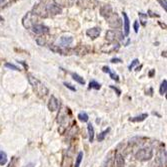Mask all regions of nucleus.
Here are the masks:
<instances>
[{"instance_id":"obj_1","label":"nucleus","mask_w":167,"mask_h":167,"mask_svg":"<svg viewBox=\"0 0 167 167\" xmlns=\"http://www.w3.org/2000/svg\"><path fill=\"white\" fill-rule=\"evenodd\" d=\"M100 12H101V15L105 18L108 22L109 26L112 28H119L122 25V20L121 18L116 14V12L113 11L112 7L110 5H104L102 6L101 9H100Z\"/></svg>"},{"instance_id":"obj_2","label":"nucleus","mask_w":167,"mask_h":167,"mask_svg":"<svg viewBox=\"0 0 167 167\" xmlns=\"http://www.w3.org/2000/svg\"><path fill=\"white\" fill-rule=\"evenodd\" d=\"M27 78H28V81H29L30 85L32 86L33 90L38 94V96L42 97V96L47 95V93H48V89L44 86V85L38 80V78H34L32 75H27Z\"/></svg>"},{"instance_id":"obj_3","label":"nucleus","mask_w":167,"mask_h":167,"mask_svg":"<svg viewBox=\"0 0 167 167\" xmlns=\"http://www.w3.org/2000/svg\"><path fill=\"white\" fill-rule=\"evenodd\" d=\"M106 39L110 42H119V40L124 39V34L117 29H111L106 32Z\"/></svg>"},{"instance_id":"obj_4","label":"nucleus","mask_w":167,"mask_h":167,"mask_svg":"<svg viewBox=\"0 0 167 167\" xmlns=\"http://www.w3.org/2000/svg\"><path fill=\"white\" fill-rule=\"evenodd\" d=\"M36 16L32 12H28L25 16L22 18V24L25 28H31L34 24H36Z\"/></svg>"},{"instance_id":"obj_5","label":"nucleus","mask_w":167,"mask_h":167,"mask_svg":"<svg viewBox=\"0 0 167 167\" xmlns=\"http://www.w3.org/2000/svg\"><path fill=\"white\" fill-rule=\"evenodd\" d=\"M153 156V151L151 149H140L138 152L135 154V157L140 160V161H146L152 158Z\"/></svg>"},{"instance_id":"obj_6","label":"nucleus","mask_w":167,"mask_h":167,"mask_svg":"<svg viewBox=\"0 0 167 167\" xmlns=\"http://www.w3.org/2000/svg\"><path fill=\"white\" fill-rule=\"evenodd\" d=\"M31 29H32V31L35 34H39V35L49 32V28L43 24H34L33 26L31 27Z\"/></svg>"},{"instance_id":"obj_7","label":"nucleus","mask_w":167,"mask_h":167,"mask_svg":"<svg viewBox=\"0 0 167 167\" xmlns=\"http://www.w3.org/2000/svg\"><path fill=\"white\" fill-rule=\"evenodd\" d=\"M46 11L47 13H50L52 15H56V14H60L62 12V9L55 4V3H52V4H48L46 5Z\"/></svg>"},{"instance_id":"obj_8","label":"nucleus","mask_w":167,"mask_h":167,"mask_svg":"<svg viewBox=\"0 0 167 167\" xmlns=\"http://www.w3.org/2000/svg\"><path fill=\"white\" fill-rule=\"evenodd\" d=\"M122 15H123V28H124V35L128 36L129 35V31H130V20H129V17L126 12H122Z\"/></svg>"},{"instance_id":"obj_9","label":"nucleus","mask_w":167,"mask_h":167,"mask_svg":"<svg viewBox=\"0 0 167 167\" xmlns=\"http://www.w3.org/2000/svg\"><path fill=\"white\" fill-rule=\"evenodd\" d=\"M58 108H59V101L54 96H51L48 102V109L51 112H55L57 111Z\"/></svg>"},{"instance_id":"obj_10","label":"nucleus","mask_w":167,"mask_h":167,"mask_svg":"<svg viewBox=\"0 0 167 167\" xmlns=\"http://www.w3.org/2000/svg\"><path fill=\"white\" fill-rule=\"evenodd\" d=\"M100 32H101V29L99 27H92L87 29L86 31V35L90 38H96L100 35Z\"/></svg>"},{"instance_id":"obj_11","label":"nucleus","mask_w":167,"mask_h":167,"mask_svg":"<svg viewBox=\"0 0 167 167\" xmlns=\"http://www.w3.org/2000/svg\"><path fill=\"white\" fill-rule=\"evenodd\" d=\"M54 2L57 6H72L76 0H54Z\"/></svg>"},{"instance_id":"obj_12","label":"nucleus","mask_w":167,"mask_h":167,"mask_svg":"<svg viewBox=\"0 0 167 167\" xmlns=\"http://www.w3.org/2000/svg\"><path fill=\"white\" fill-rule=\"evenodd\" d=\"M73 42V37L71 36H62L60 38V43L62 46H68Z\"/></svg>"},{"instance_id":"obj_13","label":"nucleus","mask_w":167,"mask_h":167,"mask_svg":"<svg viewBox=\"0 0 167 167\" xmlns=\"http://www.w3.org/2000/svg\"><path fill=\"white\" fill-rule=\"evenodd\" d=\"M115 162H116L117 167H124V164H125L124 157L122 156L120 153H117L115 156Z\"/></svg>"},{"instance_id":"obj_14","label":"nucleus","mask_w":167,"mask_h":167,"mask_svg":"<svg viewBox=\"0 0 167 167\" xmlns=\"http://www.w3.org/2000/svg\"><path fill=\"white\" fill-rule=\"evenodd\" d=\"M148 117V114H146V113H144V114H141L139 116H136V117H133V118H130L129 119V121L130 122H134V123H136V122H142L144 121L146 118Z\"/></svg>"},{"instance_id":"obj_15","label":"nucleus","mask_w":167,"mask_h":167,"mask_svg":"<svg viewBox=\"0 0 167 167\" xmlns=\"http://www.w3.org/2000/svg\"><path fill=\"white\" fill-rule=\"evenodd\" d=\"M138 16L140 18V23L143 25V26H145L146 25V21H147V17L148 15L147 13H143V12H138Z\"/></svg>"},{"instance_id":"obj_16","label":"nucleus","mask_w":167,"mask_h":167,"mask_svg":"<svg viewBox=\"0 0 167 167\" xmlns=\"http://www.w3.org/2000/svg\"><path fill=\"white\" fill-rule=\"evenodd\" d=\"M87 130H88V134H89V141L90 142H93V140H94V128H93V126L91 124H88Z\"/></svg>"},{"instance_id":"obj_17","label":"nucleus","mask_w":167,"mask_h":167,"mask_svg":"<svg viewBox=\"0 0 167 167\" xmlns=\"http://www.w3.org/2000/svg\"><path fill=\"white\" fill-rule=\"evenodd\" d=\"M72 78H73V80L75 82H77L78 84L80 85H85V81L84 78L81 77V75H79L78 74H72Z\"/></svg>"},{"instance_id":"obj_18","label":"nucleus","mask_w":167,"mask_h":167,"mask_svg":"<svg viewBox=\"0 0 167 167\" xmlns=\"http://www.w3.org/2000/svg\"><path fill=\"white\" fill-rule=\"evenodd\" d=\"M7 163V155H6L5 152L3 151H0V165H5Z\"/></svg>"},{"instance_id":"obj_19","label":"nucleus","mask_w":167,"mask_h":167,"mask_svg":"<svg viewBox=\"0 0 167 167\" xmlns=\"http://www.w3.org/2000/svg\"><path fill=\"white\" fill-rule=\"evenodd\" d=\"M110 131V128H107L106 130H104L103 132H101L99 135H98V137H97V140H98V142H101V141L104 140V138L107 134H108V132Z\"/></svg>"},{"instance_id":"obj_20","label":"nucleus","mask_w":167,"mask_h":167,"mask_svg":"<svg viewBox=\"0 0 167 167\" xmlns=\"http://www.w3.org/2000/svg\"><path fill=\"white\" fill-rule=\"evenodd\" d=\"M78 119H79L80 121H82V122H88L89 117H88L86 112H81V113L78 114Z\"/></svg>"},{"instance_id":"obj_21","label":"nucleus","mask_w":167,"mask_h":167,"mask_svg":"<svg viewBox=\"0 0 167 167\" xmlns=\"http://www.w3.org/2000/svg\"><path fill=\"white\" fill-rule=\"evenodd\" d=\"M166 92H167V81L164 80L162 82L161 86H160V94L163 96V95H165Z\"/></svg>"},{"instance_id":"obj_22","label":"nucleus","mask_w":167,"mask_h":167,"mask_svg":"<svg viewBox=\"0 0 167 167\" xmlns=\"http://www.w3.org/2000/svg\"><path fill=\"white\" fill-rule=\"evenodd\" d=\"M101 88V85L99 83H97L96 81H91L89 83V89H95V90H99Z\"/></svg>"},{"instance_id":"obj_23","label":"nucleus","mask_w":167,"mask_h":167,"mask_svg":"<svg viewBox=\"0 0 167 167\" xmlns=\"http://www.w3.org/2000/svg\"><path fill=\"white\" fill-rule=\"evenodd\" d=\"M82 158H83V152H80L78 153V155H77V157H76V162H75V165H74V167H79L80 166V163H81V161H82Z\"/></svg>"},{"instance_id":"obj_24","label":"nucleus","mask_w":167,"mask_h":167,"mask_svg":"<svg viewBox=\"0 0 167 167\" xmlns=\"http://www.w3.org/2000/svg\"><path fill=\"white\" fill-rule=\"evenodd\" d=\"M5 68H10V70H13V71H20L19 68L16 67V65H13V64H10V62H6V64H5Z\"/></svg>"},{"instance_id":"obj_25","label":"nucleus","mask_w":167,"mask_h":167,"mask_svg":"<svg viewBox=\"0 0 167 167\" xmlns=\"http://www.w3.org/2000/svg\"><path fill=\"white\" fill-rule=\"evenodd\" d=\"M36 42H37V45H40V46H43V45L46 43L45 37H43V36H39L38 38L36 39Z\"/></svg>"},{"instance_id":"obj_26","label":"nucleus","mask_w":167,"mask_h":167,"mask_svg":"<svg viewBox=\"0 0 167 167\" xmlns=\"http://www.w3.org/2000/svg\"><path fill=\"white\" fill-rule=\"evenodd\" d=\"M139 64V59H137V58H135V59H133V61H132V62L130 65H129V67H128V68H129V71H131L132 68H133L135 65H138Z\"/></svg>"},{"instance_id":"obj_27","label":"nucleus","mask_w":167,"mask_h":167,"mask_svg":"<svg viewBox=\"0 0 167 167\" xmlns=\"http://www.w3.org/2000/svg\"><path fill=\"white\" fill-rule=\"evenodd\" d=\"M108 74L110 75V78H111L112 80H114V81H118V80H119V78H118V75H116L115 72H112L111 70L109 71V72H108Z\"/></svg>"},{"instance_id":"obj_28","label":"nucleus","mask_w":167,"mask_h":167,"mask_svg":"<svg viewBox=\"0 0 167 167\" xmlns=\"http://www.w3.org/2000/svg\"><path fill=\"white\" fill-rule=\"evenodd\" d=\"M157 1L160 3V5H161L163 7V9L166 11L167 10V2H166V0H157Z\"/></svg>"},{"instance_id":"obj_29","label":"nucleus","mask_w":167,"mask_h":167,"mask_svg":"<svg viewBox=\"0 0 167 167\" xmlns=\"http://www.w3.org/2000/svg\"><path fill=\"white\" fill-rule=\"evenodd\" d=\"M133 28H134V31L135 32H138V30H139V22H138L137 20H135L134 21V23H133Z\"/></svg>"},{"instance_id":"obj_30","label":"nucleus","mask_w":167,"mask_h":167,"mask_svg":"<svg viewBox=\"0 0 167 167\" xmlns=\"http://www.w3.org/2000/svg\"><path fill=\"white\" fill-rule=\"evenodd\" d=\"M64 86H65L66 88H68L69 90L73 91V92H76V88H75V87H72L71 84H69V83H64Z\"/></svg>"},{"instance_id":"obj_31","label":"nucleus","mask_w":167,"mask_h":167,"mask_svg":"<svg viewBox=\"0 0 167 167\" xmlns=\"http://www.w3.org/2000/svg\"><path fill=\"white\" fill-rule=\"evenodd\" d=\"M110 62H111L112 64H119V62H122L121 58H112Z\"/></svg>"},{"instance_id":"obj_32","label":"nucleus","mask_w":167,"mask_h":167,"mask_svg":"<svg viewBox=\"0 0 167 167\" xmlns=\"http://www.w3.org/2000/svg\"><path fill=\"white\" fill-rule=\"evenodd\" d=\"M147 15H149V16H151V17H154V16L159 17V15H158V14H154L153 12H151V10H148V13H147Z\"/></svg>"},{"instance_id":"obj_33","label":"nucleus","mask_w":167,"mask_h":167,"mask_svg":"<svg viewBox=\"0 0 167 167\" xmlns=\"http://www.w3.org/2000/svg\"><path fill=\"white\" fill-rule=\"evenodd\" d=\"M110 88H111V89H113V90H114V91H116V93H117V95H118V96H119V95H120V94H121L120 90H118L117 88H115L114 86H110Z\"/></svg>"},{"instance_id":"obj_34","label":"nucleus","mask_w":167,"mask_h":167,"mask_svg":"<svg viewBox=\"0 0 167 167\" xmlns=\"http://www.w3.org/2000/svg\"><path fill=\"white\" fill-rule=\"evenodd\" d=\"M153 74H154V70H152V71H151V72H150V74H149V75H150V77H152V75H153Z\"/></svg>"},{"instance_id":"obj_35","label":"nucleus","mask_w":167,"mask_h":167,"mask_svg":"<svg viewBox=\"0 0 167 167\" xmlns=\"http://www.w3.org/2000/svg\"><path fill=\"white\" fill-rule=\"evenodd\" d=\"M159 24L161 25V27H164V29H165V28H166V25H165V24H162L161 22H159Z\"/></svg>"},{"instance_id":"obj_36","label":"nucleus","mask_w":167,"mask_h":167,"mask_svg":"<svg viewBox=\"0 0 167 167\" xmlns=\"http://www.w3.org/2000/svg\"><path fill=\"white\" fill-rule=\"evenodd\" d=\"M1 21H3V17L1 16V15H0V22H1Z\"/></svg>"},{"instance_id":"obj_37","label":"nucleus","mask_w":167,"mask_h":167,"mask_svg":"<svg viewBox=\"0 0 167 167\" xmlns=\"http://www.w3.org/2000/svg\"><path fill=\"white\" fill-rule=\"evenodd\" d=\"M4 2V0H0V4H1V3H3Z\"/></svg>"}]
</instances>
